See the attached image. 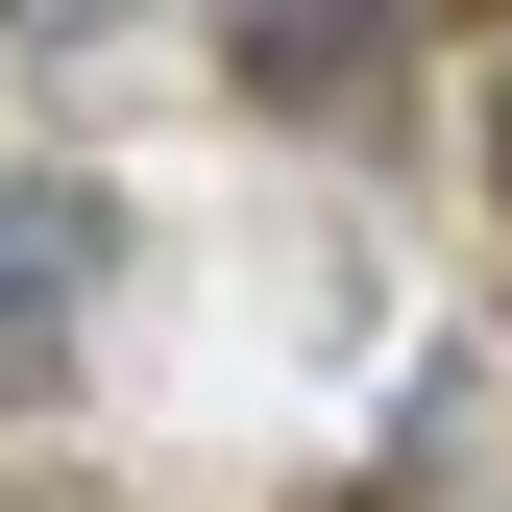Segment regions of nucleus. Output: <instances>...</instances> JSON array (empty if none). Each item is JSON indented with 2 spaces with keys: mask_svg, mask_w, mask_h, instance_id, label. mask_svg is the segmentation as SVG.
Segmentation results:
<instances>
[{
  "mask_svg": "<svg viewBox=\"0 0 512 512\" xmlns=\"http://www.w3.org/2000/svg\"><path fill=\"white\" fill-rule=\"evenodd\" d=\"M74 293H98V196L74 171H0V391L74 366Z\"/></svg>",
  "mask_w": 512,
  "mask_h": 512,
  "instance_id": "1",
  "label": "nucleus"
}]
</instances>
